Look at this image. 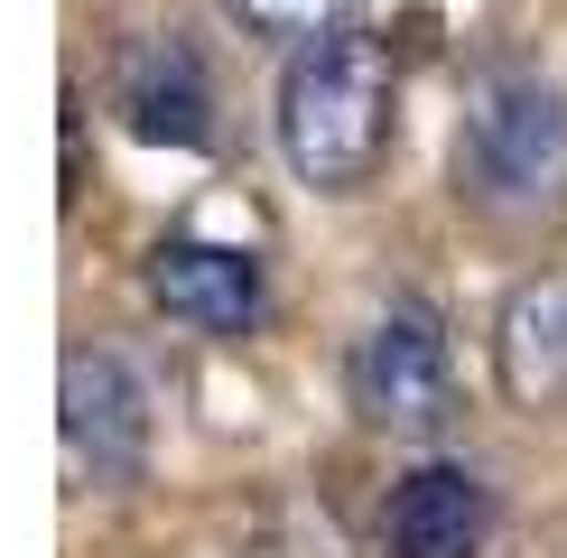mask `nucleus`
<instances>
[{
  "mask_svg": "<svg viewBox=\"0 0 567 558\" xmlns=\"http://www.w3.org/2000/svg\"><path fill=\"white\" fill-rule=\"evenodd\" d=\"M456 196L503 232H549L567 215V93L530 65H484L456 122Z\"/></svg>",
  "mask_w": 567,
  "mask_h": 558,
  "instance_id": "nucleus-1",
  "label": "nucleus"
},
{
  "mask_svg": "<svg viewBox=\"0 0 567 558\" xmlns=\"http://www.w3.org/2000/svg\"><path fill=\"white\" fill-rule=\"evenodd\" d=\"M391 149V56L363 29H317L298 38L289 75H279V158L317 186L353 196Z\"/></svg>",
  "mask_w": 567,
  "mask_h": 558,
  "instance_id": "nucleus-2",
  "label": "nucleus"
},
{
  "mask_svg": "<svg viewBox=\"0 0 567 558\" xmlns=\"http://www.w3.org/2000/svg\"><path fill=\"white\" fill-rule=\"evenodd\" d=\"M344 391H353V410H363L372 428H391V437L446 428V410H456L446 326L419 308V298H382V308L363 317V335H353V354H344Z\"/></svg>",
  "mask_w": 567,
  "mask_h": 558,
  "instance_id": "nucleus-3",
  "label": "nucleus"
},
{
  "mask_svg": "<svg viewBox=\"0 0 567 558\" xmlns=\"http://www.w3.org/2000/svg\"><path fill=\"white\" fill-rule=\"evenodd\" d=\"M56 428H65V475L75 484H140V465H150V382L131 372V354H112V344L65 354Z\"/></svg>",
  "mask_w": 567,
  "mask_h": 558,
  "instance_id": "nucleus-4",
  "label": "nucleus"
},
{
  "mask_svg": "<svg viewBox=\"0 0 567 558\" xmlns=\"http://www.w3.org/2000/svg\"><path fill=\"white\" fill-rule=\"evenodd\" d=\"M112 112H122V131L150 140V149H205V140H215V84H205V56L177 29L131 38L122 65H112Z\"/></svg>",
  "mask_w": 567,
  "mask_h": 558,
  "instance_id": "nucleus-5",
  "label": "nucleus"
},
{
  "mask_svg": "<svg viewBox=\"0 0 567 558\" xmlns=\"http://www.w3.org/2000/svg\"><path fill=\"white\" fill-rule=\"evenodd\" d=\"M150 298L177 326H196V335H243V326H261V308H270V279H261V261H251L243 242L168 232V242L150 251Z\"/></svg>",
  "mask_w": 567,
  "mask_h": 558,
  "instance_id": "nucleus-6",
  "label": "nucleus"
},
{
  "mask_svg": "<svg viewBox=\"0 0 567 558\" xmlns=\"http://www.w3.org/2000/svg\"><path fill=\"white\" fill-rule=\"evenodd\" d=\"M484 530H493V494H484L475 465H456V456L410 465L391 512H382V549L391 558H475Z\"/></svg>",
  "mask_w": 567,
  "mask_h": 558,
  "instance_id": "nucleus-7",
  "label": "nucleus"
},
{
  "mask_svg": "<svg viewBox=\"0 0 567 558\" xmlns=\"http://www.w3.org/2000/svg\"><path fill=\"white\" fill-rule=\"evenodd\" d=\"M493 363H503V391H512L522 410L567 401V270L512 289L503 335H493Z\"/></svg>",
  "mask_w": 567,
  "mask_h": 558,
  "instance_id": "nucleus-8",
  "label": "nucleus"
},
{
  "mask_svg": "<svg viewBox=\"0 0 567 558\" xmlns=\"http://www.w3.org/2000/svg\"><path fill=\"white\" fill-rule=\"evenodd\" d=\"M233 19H243L251 38H317L326 29V10H336V0H224Z\"/></svg>",
  "mask_w": 567,
  "mask_h": 558,
  "instance_id": "nucleus-9",
  "label": "nucleus"
}]
</instances>
